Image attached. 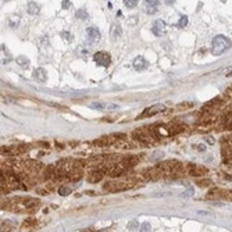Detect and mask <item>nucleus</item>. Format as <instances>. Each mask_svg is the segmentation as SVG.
I'll return each instance as SVG.
<instances>
[{
	"label": "nucleus",
	"mask_w": 232,
	"mask_h": 232,
	"mask_svg": "<svg viewBox=\"0 0 232 232\" xmlns=\"http://www.w3.org/2000/svg\"><path fill=\"white\" fill-rule=\"evenodd\" d=\"M188 25V17L186 15H182L179 18V21L177 22V26L178 28H183V26H186Z\"/></svg>",
	"instance_id": "nucleus-19"
},
{
	"label": "nucleus",
	"mask_w": 232,
	"mask_h": 232,
	"mask_svg": "<svg viewBox=\"0 0 232 232\" xmlns=\"http://www.w3.org/2000/svg\"><path fill=\"white\" fill-rule=\"evenodd\" d=\"M15 63L21 67H28L29 66V59L25 57V56H18V57L15 59Z\"/></svg>",
	"instance_id": "nucleus-17"
},
{
	"label": "nucleus",
	"mask_w": 232,
	"mask_h": 232,
	"mask_svg": "<svg viewBox=\"0 0 232 232\" xmlns=\"http://www.w3.org/2000/svg\"><path fill=\"white\" fill-rule=\"evenodd\" d=\"M124 4H125V7H128V9H134V7H136L138 2L136 0H124Z\"/></svg>",
	"instance_id": "nucleus-22"
},
{
	"label": "nucleus",
	"mask_w": 232,
	"mask_h": 232,
	"mask_svg": "<svg viewBox=\"0 0 232 232\" xmlns=\"http://www.w3.org/2000/svg\"><path fill=\"white\" fill-rule=\"evenodd\" d=\"M143 9L147 14H156L157 9H159V2L157 0H146Z\"/></svg>",
	"instance_id": "nucleus-10"
},
{
	"label": "nucleus",
	"mask_w": 232,
	"mask_h": 232,
	"mask_svg": "<svg viewBox=\"0 0 232 232\" xmlns=\"http://www.w3.org/2000/svg\"><path fill=\"white\" fill-rule=\"evenodd\" d=\"M193 193H195L193 188H189V189H186V190H185V193H182L181 196H182V197H189V196H193Z\"/></svg>",
	"instance_id": "nucleus-27"
},
{
	"label": "nucleus",
	"mask_w": 232,
	"mask_h": 232,
	"mask_svg": "<svg viewBox=\"0 0 232 232\" xmlns=\"http://www.w3.org/2000/svg\"><path fill=\"white\" fill-rule=\"evenodd\" d=\"M93 60H95V63L97 64V66L104 67V68H107V67L111 64L110 54H108V53H106V52L95 53V54H93Z\"/></svg>",
	"instance_id": "nucleus-4"
},
{
	"label": "nucleus",
	"mask_w": 232,
	"mask_h": 232,
	"mask_svg": "<svg viewBox=\"0 0 232 232\" xmlns=\"http://www.w3.org/2000/svg\"><path fill=\"white\" fill-rule=\"evenodd\" d=\"M106 175V171H104V167H99L96 170H93L88 177V182L90 183H97L103 179V177Z\"/></svg>",
	"instance_id": "nucleus-6"
},
{
	"label": "nucleus",
	"mask_w": 232,
	"mask_h": 232,
	"mask_svg": "<svg viewBox=\"0 0 232 232\" xmlns=\"http://www.w3.org/2000/svg\"><path fill=\"white\" fill-rule=\"evenodd\" d=\"M139 229H141V232H150L152 227H150V224H149V222H143Z\"/></svg>",
	"instance_id": "nucleus-24"
},
{
	"label": "nucleus",
	"mask_w": 232,
	"mask_h": 232,
	"mask_svg": "<svg viewBox=\"0 0 232 232\" xmlns=\"http://www.w3.org/2000/svg\"><path fill=\"white\" fill-rule=\"evenodd\" d=\"M90 108H95V110H106V108H113V107H117V106H107L106 103H92L90 106H89Z\"/></svg>",
	"instance_id": "nucleus-16"
},
{
	"label": "nucleus",
	"mask_w": 232,
	"mask_h": 232,
	"mask_svg": "<svg viewBox=\"0 0 232 232\" xmlns=\"http://www.w3.org/2000/svg\"><path fill=\"white\" fill-rule=\"evenodd\" d=\"M61 36L66 40H68V42H71V40H72V35L70 32H66V31H64V32H61Z\"/></svg>",
	"instance_id": "nucleus-28"
},
{
	"label": "nucleus",
	"mask_w": 232,
	"mask_h": 232,
	"mask_svg": "<svg viewBox=\"0 0 232 232\" xmlns=\"http://www.w3.org/2000/svg\"><path fill=\"white\" fill-rule=\"evenodd\" d=\"M15 227V222L11 220H4L2 221V232H11Z\"/></svg>",
	"instance_id": "nucleus-14"
},
{
	"label": "nucleus",
	"mask_w": 232,
	"mask_h": 232,
	"mask_svg": "<svg viewBox=\"0 0 232 232\" xmlns=\"http://www.w3.org/2000/svg\"><path fill=\"white\" fill-rule=\"evenodd\" d=\"M24 225H26V227L36 225V220L35 218H26L25 221H24Z\"/></svg>",
	"instance_id": "nucleus-26"
},
{
	"label": "nucleus",
	"mask_w": 232,
	"mask_h": 232,
	"mask_svg": "<svg viewBox=\"0 0 232 232\" xmlns=\"http://www.w3.org/2000/svg\"><path fill=\"white\" fill-rule=\"evenodd\" d=\"M132 66H134V68L136 70V71H143L145 68H147L149 63H147L142 56H138L136 59L134 60V63H132Z\"/></svg>",
	"instance_id": "nucleus-12"
},
{
	"label": "nucleus",
	"mask_w": 232,
	"mask_h": 232,
	"mask_svg": "<svg viewBox=\"0 0 232 232\" xmlns=\"http://www.w3.org/2000/svg\"><path fill=\"white\" fill-rule=\"evenodd\" d=\"M100 31L95 26H89L88 29H86V42L89 45H95L100 40Z\"/></svg>",
	"instance_id": "nucleus-5"
},
{
	"label": "nucleus",
	"mask_w": 232,
	"mask_h": 232,
	"mask_svg": "<svg viewBox=\"0 0 232 232\" xmlns=\"http://www.w3.org/2000/svg\"><path fill=\"white\" fill-rule=\"evenodd\" d=\"M207 168H204V167L202 165H189V174L192 175V177H202V175H204V174H207Z\"/></svg>",
	"instance_id": "nucleus-11"
},
{
	"label": "nucleus",
	"mask_w": 232,
	"mask_h": 232,
	"mask_svg": "<svg viewBox=\"0 0 232 232\" xmlns=\"http://www.w3.org/2000/svg\"><path fill=\"white\" fill-rule=\"evenodd\" d=\"M164 110H165V106H164V104H153V106H150L149 108H146V110L142 113V115H139L138 118L150 117V115L159 114V113H161V111H164Z\"/></svg>",
	"instance_id": "nucleus-7"
},
{
	"label": "nucleus",
	"mask_w": 232,
	"mask_h": 232,
	"mask_svg": "<svg viewBox=\"0 0 232 232\" xmlns=\"http://www.w3.org/2000/svg\"><path fill=\"white\" fill-rule=\"evenodd\" d=\"M26 11H28V14H31V15H35V14L39 13V7H38V4H36L35 2H29V3H28V7H26Z\"/></svg>",
	"instance_id": "nucleus-15"
},
{
	"label": "nucleus",
	"mask_w": 232,
	"mask_h": 232,
	"mask_svg": "<svg viewBox=\"0 0 232 232\" xmlns=\"http://www.w3.org/2000/svg\"><path fill=\"white\" fill-rule=\"evenodd\" d=\"M222 157H224V163H228L232 159V135L222 139Z\"/></svg>",
	"instance_id": "nucleus-3"
},
{
	"label": "nucleus",
	"mask_w": 232,
	"mask_h": 232,
	"mask_svg": "<svg viewBox=\"0 0 232 232\" xmlns=\"http://www.w3.org/2000/svg\"><path fill=\"white\" fill-rule=\"evenodd\" d=\"M121 33H122L121 26L118 24H113V26H111V36L113 38H118V36H121Z\"/></svg>",
	"instance_id": "nucleus-18"
},
{
	"label": "nucleus",
	"mask_w": 232,
	"mask_h": 232,
	"mask_svg": "<svg viewBox=\"0 0 232 232\" xmlns=\"http://www.w3.org/2000/svg\"><path fill=\"white\" fill-rule=\"evenodd\" d=\"M70 193H71V189H70L68 186H60L59 188V195H61V196H67Z\"/></svg>",
	"instance_id": "nucleus-20"
},
{
	"label": "nucleus",
	"mask_w": 232,
	"mask_h": 232,
	"mask_svg": "<svg viewBox=\"0 0 232 232\" xmlns=\"http://www.w3.org/2000/svg\"><path fill=\"white\" fill-rule=\"evenodd\" d=\"M197 185L202 186V188H206V186H210V185H211V181L210 179H200V181H197Z\"/></svg>",
	"instance_id": "nucleus-23"
},
{
	"label": "nucleus",
	"mask_w": 232,
	"mask_h": 232,
	"mask_svg": "<svg viewBox=\"0 0 232 232\" xmlns=\"http://www.w3.org/2000/svg\"><path fill=\"white\" fill-rule=\"evenodd\" d=\"M134 138L136 139L138 142H141V143H150L152 142V138L150 135L147 134V132H145L143 129H138V131H134Z\"/></svg>",
	"instance_id": "nucleus-9"
},
{
	"label": "nucleus",
	"mask_w": 232,
	"mask_h": 232,
	"mask_svg": "<svg viewBox=\"0 0 232 232\" xmlns=\"http://www.w3.org/2000/svg\"><path fill=\"white\" fill-rule=\"evenodd\" d=\"M138 228H141V225H139V222H138L136 220H134V221H129V224H128V229L134 231V229H138Z\"/></svg>",
	"instance_id": "nucleus-21"
},
{
	"label": "nucleus",
	"mask_w": 232,
	"mask_h": 232,
	"mask_svg": "<svg viewBox=\"0 0 232 232\" xmlns=\"http://www.w3.org/2000/svg\"><path fill=\"white\" fill-rule=\"evenodd\" d=\"M152 32L156 36H163L165 35L167 32V25L163 20H156L153 22V26H152Z\"/></svg>",
	"instance_id": "nucleus-8"
},
{
	"label": "nucleus",
	"mask_w": 232,
	"mask_h": 232,
	"mask_svg": "<svg viewBox=\"0 0 232 232\" xmlns=\"http://www.w3.org/2000/svg\"><path fill=\"white\" fill-rule=\"evenodd\" d=\"M77 18H82V20H85V18H88V14H86L85 10H78V11H77Z\"/></svg>",
	"instance_id": "nucleus-25"
},
{
	"label": "nucleus",
	"mask_w": 232,
	"mask_h": 232,
	"mask_svg": "<svg viewBox=\"0 0 232 232\" xmlns=\"http://www.w3.org/2000/svg\"><path fill=\"white\" fill-rule=\"evenodd\" d=\"M61 6H63V9H68V7H71V2L64 0V2H61Z\"/></svg>",
	"instance_id": "nucleus-29"
},
{
	"label": "nucleus",
	"mask_w": 232,
	"mask_h": 232,
	"mask_svg": "<svg viewBox=\"0 0 232 232\" xmlns=\"http://www.w3.org/2000/svg\"><path fill=\"white\" fill-rule=\"evenodd\" d=\"M229 46H231V40L228 38H225L224 35H218L211 42V53L214 56H220L225 52Z\"/></svg>",
	"instance_id": "nucleus-1"
},
{
	"label": "nucleus",
	"mask_w": 232,
	"mask_h": 232,
	"mask_svg": "<svg viewBox=\"0 0 232 232\" xmlns=\"http://www.w3.org/2000/svg\"><path fill=\"white\" fill-rule=\"evenodd\" d=\"M134 186V182L125 181V182H120V181H110V182L103 185L104 190H111V192H120V190H127L129 188Z\"/></svg>",
	"instance_id": "nucleus-2"
},
{
	"label": "nucleus",
	"mask_w": 232,
	"mask_h": 232,
	"mask_svg": "<svg viewBox=\"0 0 232 232\" xmlns=\"http://www.w3.org/2000/svg\"><path fill=\"white\" fill-rule=\"evenodd\" d=\"M32 75H33V78H35L36 81H39V82H45L46 79H47V72H46V70L42 68V67L33 70Z\"/></svg>",
	"instance_id": "nucleus-13"
},
{
	"label": "nucleus",
	"mask_w": 232,
	"mask_h": 232,
	"mask_svg": "<svg viewBox=\"0 0 232 232\" xmlns=\"http://www.w3.org/2000/svg\"><path fill=\"white\" fill-rule=\"evenodd\" d=\"M195 147H196L197 150H200V152H204V150H206V146H204V145H196Z\"/></svg>",
	"instance_id": "nucleus-30"
},
{
	"label": "nucleus",
	"mask_w": 232,
	"mask_h": 232,
	"mask_svg": "<svg viewBox=\"0 0 232 232\" xmlns=\"http://www.w3.org/2000/svg\"><path fill=\"white\" fill-rule=\"evenodd\" d=\"M231 195H232V190H231Z\"/></svg>",
	"instance_id": "nucleus-31"
}]
</instances>
